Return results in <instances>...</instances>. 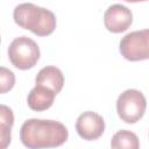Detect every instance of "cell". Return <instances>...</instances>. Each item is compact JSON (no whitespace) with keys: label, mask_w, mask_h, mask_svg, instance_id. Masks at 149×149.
<instances>
[{"label":"cell","mask_w":149,"mask_h":149,"mask_svg":"<svg viewBox=\"0 0 149 149\" xmlns=\"http://www.w3.org/2000/svg\"><path fill=\"white\" fill-rule=\"evenodd\" d=\"M69 136L66 127L55 120L28 119L20 129L22 144L30 149L54 148L62 146Z\"/></svg>","instance_id":"obj_1"},{"label":"cell","mask_w":149,"mask_h":149,"mask_svg":"<svg viewBox=\"0 0 149 149\" xmlns=\"http://www.w3.org/2000/svg\"><path fill=\"white\" fill-rule=\"evenodd\" d=\"M13 17L16 24L37 36H48L56 28V16L51 10L29 2L17 5Z\"/></svg>","instance_id":"obj_2"},{"label":"cell","mask_w":149,"mask_h":149,"mask_svg":"<svg viewBox=\"0 0 149 149\" xmlns=\"http://www.w3.org/2000/svg\"><path fill=\"white\" fill-rule=\"evenodd\" d=\"M40 48L37 43L28 36H20L12 41L8 47V58L12 64L20 70H28L40 59Z\"/></svg>","instance_id":"obj_3"},{"label":"cell","mask_w":149,"mask_h":149,"mask_svg":"<svg viewBox=\"0 0 149 149\" xmlns=\"http://www.w3.org/2000/svg\"><path fill=\"white\" fill-rule=\"evenodd\" d=\"M147 101L139 90H126L116 100V112L120 119L127 123L137 122L144 114Z\"/></svg>","instance_id":"obj_4"},{"label":"cell","mask_w":149,"mask_h":149,"mask_svg":"<svg viewBox=\"0 0 149 149\" xmlns=\"http://www.w3.org/2000/svg\"><path fill=\"white\" fill-rule=\"evenodd\" d=\"M121 55L128 61H143L149 56V30L142 29L125 35L119 45Z\"/></svg>","instance_id":"obj_5"},{"label":"cell","mask_w":149,"mask_h":149,"mask_svg":"<svg viewBox=\"0 0 149 149\" xmlns=\"http://www.w3.org/2000/svg\"><path fill=\"white\" fill-rule=\"evenodd\" d=\"M76 130L81 139L93 141L99 139L104 134L105 121L98 113L87 111L78 116L76 121Z\"/></svg>","instance_id":"obj_6"},{"label":"cell","mask_w":149,"mask_h":149,"mask_svg":"<svg viewBox=\"0 0 149 149\" xmlns=\"http://www.w3.org/2000/svg\"><path fill=\"white\" fill-rule=\"evenodd\" d=\"M133 22L132 10L120 3L109 6L104 14L105 27L112 33H121L129 28Z\"/></svg>","instance_id":"obj_7"},{"label":"cell","mask_w":149,"mask_h":149,"mask_svg":"<svg viewBox=\"0 0 149 149\" xmlns=\"http://www.w3.org/2000/svg\"><path fill=\"white\" fill-rule=\"evenodd\" d=\"M55 95L56 93L52 90L43 85L36 84L28 94L27 104L30 109L36 111V112H42L51 107L55 100Z\"/></svg>","instance_id":"obj_8"},{"label":"cell","mask_w":149,"mask_h":149,"mask_svg":"<svg viewBox=\"0 0 149 149\" xmlns=\"http://www.w3.org/2000/svg\"><path fill=\"white\" fill-rule=\"evenodd\" d=\"M35 84L43 85L50 90H52L56 94L61 92L64 85V76L62 71L52 65H48L42 68L35 77Z\"/></svg>","instance_id":"obj_9"},{"label":"cell","mask_w":149,"mask_h":149,"mask_svg":"<svg viewBox=\"0 0 149 149\" xmlns=\"http://www.w3.org/2000/svg\"><path fill=\"white\" fill-rule=\"evenodd\" d=\"M14 123L13 111L6 106L0 105V149L9 146L12 140V126Z\"/></svg>","instance_id":"obj_10"},{"label":"cell","mask_w":149,"mask_h":149,"mask_svg":"<svg viewBox=\"0 0 149 149\" xmlns=\"http://www.w3.org/2000/svg\"><path fill=\"white\" fill-rule=\"evenodd\" d=\"M112 148H127V149H137L140 147L139 137L130 130L121 129L116 132L111 140Z\"/></svg>","instance_id":"obj_11"},{"label":"cell","mask_w":149,"mask_h":149,"mask_svg":"<svg viewBox=\"0 0 149 149\" xmlns=\"http://www.w3.org/2000/svg\"><path fill=\"white\" fill-rule=\"evenodd\" d=\"M15 84V74L12 70L0 66V94L7 93Z\"/></svg>","instance_id":"obj_12"},{"label":"cell","mask_w":149,"mask_h":149,"mask_svg":"<svg viewBox=\"0 0 149 149\" xmlns=\"http://www.w3.org/2000/svg\"><path fill=\"white\" fill-rule=\"evenodd\" d=\"M127 2H140V1H146V0H125Z\"/></svg>","instance_id":"obj_13"}]
</instances>
